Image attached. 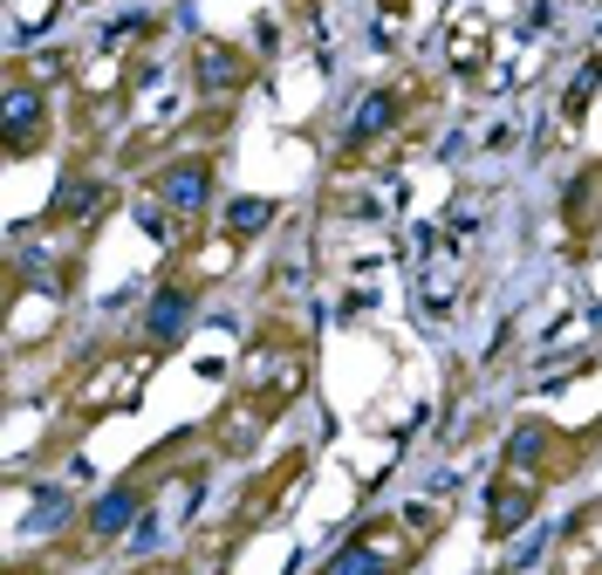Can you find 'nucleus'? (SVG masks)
Instances as JSON below:
<instances>
[{
	"instance_id": "nucleus-1",
	"label": "nucleus",
	"mask_w": 602,
	"mask_h": 575,
	"mask_svg": "<svg viewBox=\"0 0 602 575\" xmlns=\"http://www.w3.org/2000/svg\"><path fill=\"white\" fill-rule=\"evenodd\" d=\"M158 206L172 213H205L213 206V159H178L158 172Z\"/></svg>"
},
{
	"instance_id": "nucleus-2",
	"label": "nucleus",
	"mask_w": 602,
	"mask_h": 575,
	"mask_svg": "<svg viewBox=\"0 0 602 575\" xmlns=\"http://www.w3.org/2000/svg\"><path fill=\"white\" fill-rule=\"evenodd\" d=\"M144 514V480H117L103 501H90V514H83V528L96 535V541H117L130 520Z\"/></svg>"
},
{
	"instance_id": "nucleus-3",
	"label": "nucleus",
	"mask_w": 602,
	"mask_h": 575,
	"mask_svg": "<svg viewBox=\"0 0 602 575\" xmlns=\"http://www.w3.org/2000/svg\"><path fill=\"white\" fill-rule=\"evenodd\" d=\"M48 130V96L35 90V83H8V151L21 159V151H35V138Z\"/></svg>"
},
{
	"instance_id": "nucleus-4",
	"label": "nucleus",
	"mask_w": 602,
	"mask_h": 575,
	"mask_svg": "<svg viewBox=\"0 0 602 575\" xmlns=\"http://www.w3.org/2000/svg\"><path fill=\"white\" fill-rule=\"evenodd\" d=\"M186 322H192V288H158L151 308H144V336L151 343H178Z\"/></svg>"
},
{
	"instance_id": "nucleus-5",
	"label": "nucleus",
	"mask_w": 602,
	"mask_h": 575,
	"mask_svg": "<svg viewBox=\"0 0 602 575\" xmlns=\"http://www.w3.org/2000/svg\"><path fill=\"white\" fill-rule=\"evenodd\" d=\"M322 575H398V562L377 548V535H356L350 548H335V555H329Z\"/></svg>"
},
{
	"instance_id": "nucleus-6",
	"label": "nucleus",
	"mask_w": 602,
	"mask_h": 575,
	"mask_svg": "<svg viewBox=\"0 0 602 575\" xmlns=\"http://www.w3.org/2000/svg\"><path fill=\"white\" fill-rule=\"evenodd\" d=\"M96 206H103V186H96V178H83V172H75V178H62V192L48 199L42 226H62V220H75V213H96Z\"/></svg>"
},
{
	"instance_id": "nucleus-7",
	"label": "nucleus",
	"mask_w": 602,
	"mask_h": 575,
	"mask_svg": "<svg viewBox=\"0 0 602 575\" xmlns=\"http://www.w3.org/2000/svg\"><path fill=\"white\" fill-rule=\"evenodd\" d=\"M528 514H534V486H514V480H507L500 493H493V520H486V535H493V541H507Z\"/></svg>"
},
{
	"instance_id": "nucleus-8",
	"label": "nucleus",
	"mask_w": 602,
	"mask_h": 575,
	"mask_svg": "<svg viewBox=\"0 0 602 575\" xmlns=\"http://www.w3.org/2000/svg\"><path fill=\"white\" fill-rule=\"evenodd\" d=\"M390 124H398V96H390V90L363 96V110H356V124H350V151H363L370 138H383Z\"/></svg>"
},
{
	"instance_id": "nucleus-9",
	"label": "nucleus",
	"mask_w": 602,
	"mask_h": 575,
	"mask_svg": "<svg viewBox=\"0 0 602 575\" xmlns=\"http://www.w3.org/2000/svg\"><path fill=\"white\" fill-rule=\"evenodd\" d=\"M247 83V62L233 56V48H199V90H240Z\"/></svg>"
},
{
	"instance_id": "nucleus-10",
	"label": "nucleus",
	"mask_w": 602,
	"mask_h": 575,
	"mask_svg": "<svg viewBox=\"0 0 602 575\" xmlns=\"http://www.w3.org/2000/svg\"><path fill=\"white\" fill-rule=\"evenodd\" d=\"M268 220H274V199H233L226 206V233H233V240H253Z\"/></svg>"
},
{
	"instance_id": "nucleus-11",
	"label": "nucleus",
	"mask_w": 602,
	"mask_h": 575,
	"mask_svg": "<svg viewBox=\"0 0 602 575\" xmlns=\"http://www.w3.org/2000/svg\"><path fill=\"white\" fill-rule=\"evenodd\" d=\"M547 446H555V438H547V425H520V432H514V446H507V459L520 466V473H534Z\"/></svg>"
},
{
	"instance_id": "nucleus-12",
	"label": "nucleus",
	"mask_w": 602,
	"mask_h": 575,
	"mask_svg": "<svg viewBox=\"0 0 602 575\" xmlns=\"http://www.w3.org/2000/svg\"><path fill=\"white\" fill-rule=\"evenodd\" d=\"M595 90H602V56H589V62H582V75L568 83V103H562V110H568V124L589 110V96H595Z\"/></svg>"
},
{
	"instance_id": "nucleus-13",
	"label": "nucleus",
	"mask_w": 602,
	"mask_h": 575,
	"mask_svg": "<svg viewBox=\"0 0 602 575\" xmlns=\"http://www.w3.org/2000/svg\"><path fill=\"white\" fill-rule=\"evenodd\" d=\"M62 520H69V493L48 486L42 501H35V514H28V535H48V528H62Z\"/></svg>"
}]
</instances>
